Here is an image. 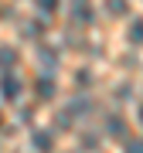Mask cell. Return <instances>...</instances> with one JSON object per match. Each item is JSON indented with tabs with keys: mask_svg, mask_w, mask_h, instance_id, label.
I'll return each instance as SVG.
<instances>
[{
	"mask_svg": "<svg viewBox=\"0 0 143 153\" xmlns=\"http://www.w3.org/2000/svg\"><path fill=\"white\" fill-rule=\"evenodd\" d=\"M130 41L133 44H143V17H136V21L130 24Z\"/></svg>",
	"mask_w": 143,
	"mask_h": 153,
	"instance_id": "obj_4",
	"label": "cell"
},
{
	"mask_svg": "<svg viewBox=\"0 0 143 153\" xmlns=\"http://www.w3.org/2000/svg\"><path fill=\"white\" fill-rule=\"evenodd\" d=\"M17 65V51L14 48H0V68H14Z\"/></svg>",
	"mask_w": 143,
	"mask_h": 153,
	"instance_id": "obj_3",
	"label": "cell"
},
{
	"mask_svg": "<svg viewBox=\"0 0 143 153\" xmlns=\"http://www.w3.org/2000/svg\"><path fill=\"white\" fill-rule=\"evenodd\" d=\"M109 133H112V136H123V119H119V116L109 119Z\"/></svg>",
	"mask_w": 143,
	"mask_h": 153,
	"instance_id": "obj_7",
	"label": "cell"
},
{
	"mask_svg": "<svg viewBox=\"0 0 143 153\" xmlns=\"http://www.w3.org/2000/svg\"><path fill=\"white\" fill-rule=\"evenodd\" d=\"M126 153H143V140H130L126 143Z\"/></svg>",
	"mask_w": 143,
	"mask_h": 153,
	"instance_id": "obj_8",
	"label": "cell"
},
{
	"mask_svg": "<svg viewBox=\"0 0 143 153\" xmlns=\"http://www.w3.org/2000/svg\"><path fill=\"white\" fill-rule=\"evenodd\" d=\"M109 10L112 14H126V4H123V0H109Z\"/></svg>",
	"mask_w": 143,
	"mask_h": 153,
	"instance_id": "obj_9",
	"label": "cell"
},
{
	"mask_svg": "<svg viewBox=\"0 0 143 153\" xmlns=\"http://www.w3.org/2000/svg\"><path fill=\"white\" fill-rule=\"evenodd\" d=\"M38 95H41V99L55 95V82H51V78H41V82H38Z\"/></svg>",
	"mask_w": 143,
	"mask_h": 153,
	"instance_id": "obj_5",
	"label": "cell"
},
{
	"mask_svg": "<svg viewBox=\"0 0 143 153\" xmlns=\"http://www.w3.org/2000/svg\"><path fill=\"white\" fill-rule=\"evenodd\" d=\"M38 10L41 14H55L58 10V0H38Z\"/></svg>",
	"mask_w": 143,
	"mask_h": 153,
	"instance_id": "obj_6",
	"label": "cell"
},
{
	"mask_svg": "<svg viewBox=\"0 0 143 153\" xmlns=\"http://www.w3.org/2000/svg\"><path fill=\"white\" fill-rule=\"evenodd\" d=\"M0 92H4V99H17L21 95V82H17L14 71H4L0 75Z\"/></svg>",
	"mask_w": 143,
	"mask_h": 153,
	"instance_id": "obj_1",
	"label": "cell"
},
{
	"mask_svg": "<svg viewBox=\"0 0 143 153\" xmlns=\"http://www.w3.org/2000/svg\"><path fill=\"white\" fill-rule=\"evenodd\" d=\"M51 146H55L51 133H34V150L38 153H51Z\"/></svg>",
	"mask_w": 143,
	"mask_h": 153,
	"instance_id": "obj_2",
	"label": "cell"
},
{
	"mask_svg": "<svg viewBox=\"0 0 143 153\" xmlns=\"http://www.w3.org/2000/svg\"><path fill=\"white\" fill-rule=\"evenodd\" d=\"M140 123H143V105H140Z\"/></svg>",
	"mask_w": 143,
	"mask_h": 153,
	"instance_id": "obj_10",
	"label": "cell"
}]
</instances>
